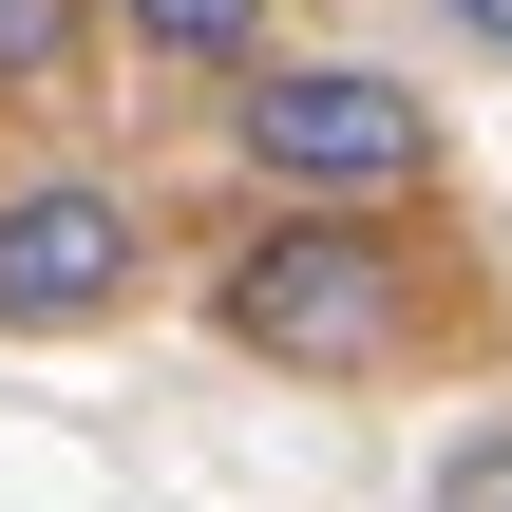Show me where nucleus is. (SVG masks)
I'll use <instances>...</instances> for the list:
<instances>
[{
    "mask_svg": "<svg viewBox=\"0 0 512 512\" xmlns=\"http://www.w3.org/2000/svg\"><path fill=\"white\" fill-rule=\"evenodd\" d=\"M418 512H512V418H494V437H456V456H437V494H418Z\"/></svg>",
    "mask_w": 512,
    "mask_h": 512,
    "instance_id": "obj_6",
    "label": "nucleus"
},
{
    "mask_svg": "<svg viewBox=\"0 0 512 512\" xmlns=\"http://www.w3.org/2000/svg\"><path fill=\"white\" fill-rule=\"evenodd\" d=\"M95 57V0H0V95H76Z\"/></svg>",
    "mask_w": 512,
    "mask_h": 512,
    "instance_id": "obj_5",
    "label": "nucleus"
},
{
    "mask_svg": "<svg viewBox=\"0 0 512 512\" xmlns=\"http://www.w3.org/2000/svg\"><path fill=\"white\" fill-rule=\"evenodd\" d=\"M209 342L285 361V380H399L437 342V266L399 209H266L209 247Z\"/></svg>",
    "mask_w": 512,
    "mask_h": 512,
    "instance_id": "obj_1",
    "label": "nucleus"
},
{
    "mask_svg": "<svg viewBox=\"0 0 512 512\" xmlns=\"http://www.w3.org/2000/svg\"><path fill=\"white\" fill-rule=\"evenodd\" d=\"M133 57H171V76H266V19L285 0H95Z\"/></svg>",
    "mask_w": 512,
    "mask_h": 512,
    "instance_id": "obj_4",
    "label": "nucleus"
},
{
    "mask_svg": "<svg viewBox=\"0 0 512 512\" xmlns=\"http://www.w3.org/2000/svg\"><path fill=\"white\" fill-rule=\"evenodd\" d=\"M152 266V209L114 171H19L0 190V342H95Z\"/></svg>",
    "mask_w": 512,
    "mask_h": 512,
    "instance_id": "obj_3",
    "label": "nucleus"
},
{
    "mask_svg": "<svg viewBox=\"0 0 512 512\" xmlns=\"http://www.w3.org/2000/svg\"><path fill=\"white\" fill-rule=\"evenodd\" d=\"M437 19H456V38H475V57H512V0H437Z\"/></svg>",
    "mask_w": 512,
    "mask_h": 512,
    "instance_id": "obj_7",
    "label": "nucleus"
},
{
    "mask_svg": "<svg viewBox=\"0 0 512 512\" xmlns=\"http://www.w3.org/2000/svg\"><path fill=\"white\" fill-rule=\"evenodd\" d=\"M228 152L266 171V209H418L437 95L380 57H266V76H228Z\"/></svg>",
    "mask_w": 512,
    "mask_h": 512,
    "instance_id": "obj_2",
    "label": "nucleus"
}]
</instances>
